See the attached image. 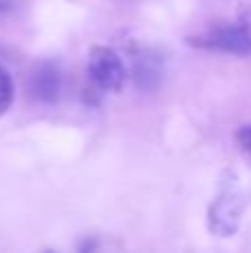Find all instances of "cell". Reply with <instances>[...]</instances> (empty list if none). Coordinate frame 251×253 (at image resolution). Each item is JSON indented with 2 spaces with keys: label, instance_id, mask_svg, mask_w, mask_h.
I'll return each mask as SVG.
<instances>
[{
  "label": "cell",
  "instance_id": "5b68a950",
  "mask_svg": "<svg viewBox=\"0 0 251 253\" xmlns=\"http://www.w3.org/2000/svg\"><path fill=\"white\" fill-rule=\"evenodd\" d=\"M11 102H13V80L7 74V69L0 67V116L7 114Z\"/></svg>",
  "mask_w": 251,
  "mask_h": 253
},
{
  "label": "cell",
  "instance_id": "7a4b0ae2",
  "mask_svg": "<svg viewBox=\"0 0 251 253\" xmlns=\"http://www.w3.org/2000/svg\"><path fill=\"white\" fill-rule=\"evenodd\" d=\"M196 47L209 49V51H222V53H236V56H245L251 53V29L240 25H225L209 29L205 34L196 36L189 40Z\"/></svg>",
  "mask_w": 251,
  "mask_h": 253
},
{
  "label": "cell",
  "instance_id": "277c9868",
  "mask_svg": "<svg viewBox=\"0 0 251 253\" xmlns=\"http://www.w3.org/2000/svg\"><path fill=\"white\" fill-rule=\"evenodd\" d=\"M62 87L60 69L51 62L38 65L29 76V96L40 102H51L58 98Z\"/></svg>",
  "mask_w": 251,
  "mask_h": 253
},
{
  "label": "cell",
  "instance_id": "8992f818",
  "mask_svg": "<svg viewBox=\"0 0 251 253\" xmlns=\"http://www.w3.org/2000/svg\"><path fill=\"white\" fill-rule=\"evenodd\" d=\"M236 142H238L240 151L245 153V158L251 162V126H240L236 133Z\"/></svg>",
  "mask_w": 251,
  "mask_h": 253
},
{
  "label": "cell",
  "instance_id": "52a82bcc",
  "mask_svg": "<svg viewBox=\"0 0 251 253\" xmlns=\"http://www.w3.org/2000/svg\"><path fill=\"white\" fill-rule=\"evenodd\" d=\"M240 22L251 29V4H245V7L240 9Z\"/></svg>",
  "mask_w": 251,
  "mask_h": 253
},
{
  "label": "cell",
  "instance_id": "6da1fadb",
  "mask_svg": "<svg viewBox=\"0 0 251 253\" xmlns=\"http://www.w3.org/2000/svg\"><path fill=\"white\" fill-rule=\"evenodd\" d=\"M243 193L236 184H227L220 196L209 207V229L220 238H229L238 231L243 220Z\"/></svg>",
  "mask_w": 251,
  "mask_h": 253
},
{
  "label": "cell",
  "instance_id": "3957f363",
  "mask_svg": "<svg viewBox=\"0 0 251 253\" xmlns=\"http://www.w3.org/2000/svg\"><path fill=\"white\" fill-rule=\"evenodd\" d=\"M89 76L102 91H120L127 78L120 56L109 47H93L89 53Z\"/></svg>",
  "mask_w": 251,
  "mask_h": 253
}]
</instances>
